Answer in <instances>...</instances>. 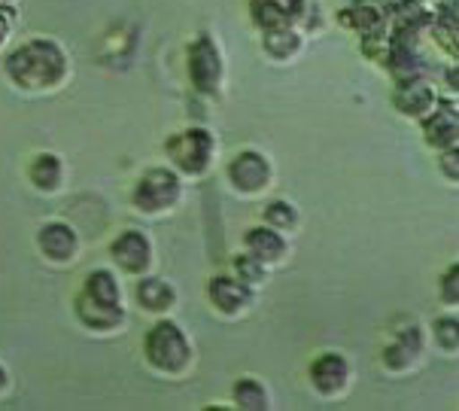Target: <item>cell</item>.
I'll use <instances>...</instances> for the list:
<instances>
[{"label":"cell","mask_w":459,"mask_h":411,"mask_svg":"<svg viewBox=\"0 0 459 411\" xmlns=\"http://www.w3.org/2000/svg\"><path fill=\"white\" fill-rule=\"evenodd\" d=\"M10 80L25 92H52L67 80V56L56 40H30L4 61Z\"/></svg>","instance_id":"cell-1"},{"label":"cell","mask_w":459,"mask_h":411,"mask_svg":"<svg viewBox=\"0 0 459 411\" xmlns=\"http://www.w3.org/2000/svg\"><path fill=\"white\" fill-rule=\"evenodd\" d=\"M146 363L165 378H183L195 366V347L180 323L170 317H159L155 327L143 338Z\"/></svg>","instance_id":"cell-2"},{"label":"cell","mask_w":459,"mask_h":411,"mask_svg":"<svg viewBox=\"0 0 459 411\" xmlns=\"http://www.w3.org/2000/svg\"><path fill=\"white\" fill-rule=\"evenodd\" d=\"M165 153L170 168L180 177H204L216 159V137L207 128L192 126L177 131L174 137H168Z\"/></svg>","instance_id":"cell-3"},{"label":"cell","mask_w":459,"mask_h":411,"mask_svg":"<svg viewBox=\"0 0 459 411\" xmlns=\"http://www.w3.org/2000/svg\"><path fill=\"white\" fill-rule=\"evenodd\" d=\"M183 177L174 168H150L131 192V205L143 216H165L180 205Z\"/></svg>","instance_id":"cell-4"},{"label":"cell","mask_w":459,"mask_h":411,"mask_svg":"<svg viewBox=\"0 0 459 411\" xmlns=\"http://www.w3.org/2000/svg\"><path fill=\"white\" fill-rule=\"evenodd\" d=\"M307 384L316 399L325 402L347 399L356 384V369L347 354L325 351L320 356H314V363L307 366Z\"/></svg>","instance_id":"cell-5"},{"label":"cell","mask_w":459,"mask_h":411,"mask_svg":"<svg viewBox=\"0 0 459 411\" xmlns=\"http://www.w3.org/2000/svg\"><path fill=\"white\" fill-rule=\"evenodd\" d=\"M186 71H189V80L195 85L198 95L204 98H220L222 85H225V56L216 43V37L201 34L198 40L189 43V52H186Z\"/></svg>","instance_id":"cell-6"},{"label":"cell","mask_w":459,"mask_h":411,"mask_svg":"<svg viewBox=\"0 0 459 411\" xmlns=\"http://www.w3.org/2000/svg\"><path fill=\"white\" fill-rule=\"evenodd\" d=\"M225 177L238 198H262L274 186V165L259 150H240L225 168Z\"/></svg>","instance_id":"cell-7"},{"label":"cell","mask_w":459,"mask_h":411,"mask_svg":"<svg viewBox=\"0 0 459 411\" xmlns=\"http://www.w3.org/2000/svg\"><path fill=\"white\" fill-rule=\"evenodd\" d=\"M207 302L222 320H244L255 308V286L238 275H216L207 281Z\"/></svg>","instance_id":"cell-8"},{"label":"cell","mask_w":459,"mask_h":411,"mask_svg":"<svg viewBox=\"0 0 459 411\" xmlns=\"http://www.w3.org/2000/svg\"><path fill=\"white\" fill-rule=\"evenodd\" d=\"M423 360H426V332L423 327H417V323L404 327L399 336L380 351V366H384L386 375H395V378L417 372L423 366Z\"/></svg>","instance_id":"cell-9"},{"label":"cell","mask_w":459,"mask_h":411,"mask_svg":"<svg viewBox=\"0 0 459 411\" xmlns=\"http://www.w3.org/2000/svg\"><path fill=\"white\" fill-rule=\"evenodd\" d=\"M110 256L113 266L131 277L152 275L155 268V247L143 229H126L122 235H116V241L110 244Z\"/></svg>","instance_id":"cell-10"},{"label":"cell","mask_w":459,"mask_h":411,"mask_svg":"<svg viewBox=\"0 0 459 411\" xmlns=\"http://www.w3.org/2000/svg\"><path fill=\"white\" fill-rule=\"evenodd\" d=\"M438 104H441L438 89H435V85L426 80V76H417V80L399 83V89H395V95H393L395 113L404 116L408 122H417V126L423 119H429Z\"/></svg>","instance_id":"cell-11"},{"label":"cell","mask_w":459,"mask_h":411,"mask_svg":"<svg viewBox=\"0 0 459 411\" xmlns=\"http://www.w3.org/2000/svg\"><path fill=\"white\" fill-rule=\"evenodd\" d=\"M37 247L49 262L56 266H70V262L80 256V235H76L74 226L67 223H46V226L37 232Z\"/></svg>","instance_id":"cell-12"},{"label":"cell","mask_w":459,"mask_h":411,"mask_svg":"<svg viewBox=\"0 0 459 411\" xmlns=\"http://www.w3.org/2000/svg\"><path fill=\"white\" fill-rule=\"evenodd\" d=\"M134 299L140 305V311H146L150 317H170V311L177 308V286L165 281L161 275H143L134 286Z\"/></svg>","instance_id":"cell-13"},{"label":"cell","mask_w":459,"mask_h":411,"mask_svg":"<svg viewBox=\"0 0 459 411\" xmlns=\"http://www.w3.org/2000/svg\"><path fill=\"white\" fill-rule=\"evenodd\" d=\"M305 10L307 0H253V19L262 31L299 28Z\"/></svg>","instance_id":"cell-14"},{"label":"cell","mask_w":459,"mask_h":411,"mask_svg":"<svg viewBox=\"0 0 459 411\" xmlns=\"http://www.w3.org/2000/svg\"><path fill=\"white\" fill-rule=\"evenodd\" d=\"M244 250L255 256L259 262H264L268 268H277L290 259V241H286V235H280L277 229L264 226V223L244 235Z\"/></svg>","instance_id":"cell-15"},{"label":"cell","mask_w":459,"mask_h":411,"mask_svg":"<svg viewBox=\"0 0 459 411\" xmlns=\"http://www.w3.org/2000/svg\"><path fill=\"white\" fill-rule=\"evenodd\" d=\"M76 314H80L82 327L98 332V336L119 332L122 327H126V320H128L126 305H107V302H95V299L85 296V293L76 299Z\"/></svg>","instance_id":"cell-16"},{"label":"cell","mask_w":459,"mask_h":411,"mask_svg":"<svg viewBox=\"0 0 459 411\" xmlns=\"http://www.w3.org/2000/svg\"><path fill=\"white\" fill-rule=\"evenodd\" d=\"M423 126V137L426 144L435 146V150H447V146L459 144V110L450 101H441L438 107H435V113L429 119L420 122Z\"/></svg>","instance_id":"cell-17"},{"label":"cell","mask_w":459,"mask_h":411,"mask_svg":"<svg viewBox=\"0 0 459 411\" xmlns=\"http://www.w3.org/2000/svg\"><path fill=\"white\" fill-rule=\"evenodd\" d=\"M262 49L264 56L277 65H290L301 56L305 49V34L299 28H274V31H262Z\"/></svg>","instance_id":"cell-18"},{"label":"cell","mask_w":459,"mask_h":411,"mask_svg":"<svg viewBox=\"0 0 459 411\" xmlns=\"http://www.w3.org/2000/svg\"><path fill=\"white\" fill-rule=\"evenodd\" d=\"M30 186L40 189L43 196H56V192L65 186V162L52 153H40L34 162H30Z\"/></svg>","instance_id":"cell-19"},{"label":"cell","mask_w":459,"mask_h":411,"mask_svg":"<svg viewBox=\"0 0 459 411\" xmlns=\"http://www.w3.org/2000/svg\"><path fill=\"white\" fill-rule=\"evenodd\" d=\"M231 402L240 411H268L274 406L268 384L259 381V378H238L235 387H231Z\"/></svg>","instance_id":"cell-20"},{"label":"cell","mask_w":459,"mask_h":411,"mask_svg":"<svg viewBox=\"0 0 459 411\" xmlns=\"http://www.w3.org/2000/svg\"><path fill=\"white\" fill-rule=\"evenodd\" d=\"M82 293L95 302H107V305H126V296H122V284L116 277V271L110 268H95L89 277H85Z\"/></svg>","instance_id":"cell-21"},{"label":"cell","mask_w":459,"mask_h":411,"mask_svg":"<svg viewBox=\"0 0 459 411\" xmlns=\"http://www.w3.org/2000/svg\"><path fill=\"white\" fill-rule=\"evenodd\" d=\"M262 223H264V226H271V229H277L280 235L292 238L295 232L301 229V211L292 205L290 198H274V201H268V205H264Z\"/></svg>","instance_id":"cell-22"},{"label":"cell","mask_w":459,"mask_h":411,"mask_svg":"<svg viewBox=\"0 0 459 411\" xmlns=\"http://www.w3.org/2000/svg\"><path fill=\"white\" fill-rule=\"evenodd\" d=\"M429 341L445 356H459V314L445 311L429 323Z\"/></svg>","instance_id":"cell-23"},{"label":"cell","mask_w":459,"mask_h":411,"mask_svg":"<svg viewBox=\"0 0 459 411\" xmlns=\"http://www.w3.org/2000/svg\"><path fill=\"white\" fill-rule=\"evenodd\" d=\"M231 275H238L244 284H250V286H255V290H259V286L271 277V268L264 266V262L255 259V256H250V253L244 250L240 256H235V262H231Z\"/></svg>","instance_id":"cell-24"},{"label":"cell","mask_w":459,"mask_h":411,"mask_svg":"<svg viewBox=\"0 0 459 411\" xmlns=\"http://www.w3.org/2000/svg\"><path fill=\"white\" fill-rule=\"evenodd\" d=\"M438 302L445 311L459 314V262H454V266L438 277Z\"/></svg>","instance_id":"cell-25"},{"label":"cell","mask_w":459,"mask_h":411,"mask_svg":"<svg viewBox=\"0 0 459 411\" xmlns=\"http://www.w3.org/2000/svg\"><path fill=\"white\" fill-rule=\"evenodd\" d=\"M438 171H441V177H445L447 183L459 186V144L447 146V150H441V156H438Z\"/></svg>","instance_id":"cell-26"},{"label":"cell","mask_w":459,"mask_h":411,"mask_svg":"<svg viewBox=\"0 0 459 411\" xmlns=\"http://www.w3.org/2000/svg\"><path fill=\"white\" fill-rule=\"evenodd\" d=\"M441 92L450 98H459V65H450L445 74H441Z\"/></svg>","instance_id":"cell-27"},{"label":"cell","mask_w":459,"mask_h":411,"mask_svg":"<svg viewBox=\"0 0 459 411\" xmlns=\"http://www.w3.org/2000/svg\"><path fill=\"white\" fill-rule=\"evenodd\" d=\"M4 390H10V372L0 366V393H4Z\"/></svg>","instance_id":"cell-28"}]
</instances>
